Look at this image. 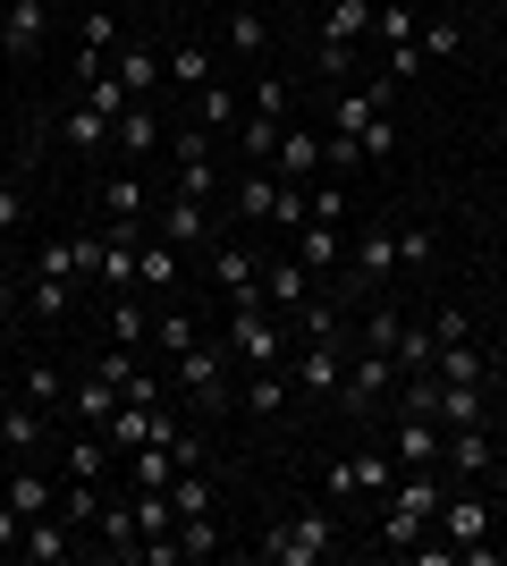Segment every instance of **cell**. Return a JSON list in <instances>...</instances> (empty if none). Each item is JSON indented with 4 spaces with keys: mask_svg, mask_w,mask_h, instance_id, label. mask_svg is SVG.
<instances>
[{
    "mask_svg": "<svg viewBox=\"0 0 507 566\" xmlns=\"http://www.w3.org/2000/svg\"><path fill=\"white\" fill-rule=\"evenodd\" d=\"M490 457H499V449H490L483 423H465V431H448V440H440V465H448V473H490Z\"/></svg>",
    "mask_w": 507,
    "mask_h": 566,
    "instance_id": "21",
    "label": "cell"
},
{
    "mask_svg": "<svg viewBox=\"0 0 507 566\" xmlns=\"http://www.w3.org/2000/svg\"><path fill=\"white\" fill-rule=\"evenodd\" d=\"M169 153H178V161H203V153H212V127H178V136H169Z\"/></svg>",
    "mask_w": 507,
    "mask_h": 566,
    "instance_id": "56",
    "label": "cell"
},
{
    "mask_svg": "<svg viewBox=\"0 0 507 566\" xmlns=\"http://www.w3.org/2000/svg\"><path fill=\"white\" fill-rule=\"evenodd\" d=\"M9 229H25V187H18V178H0V237H9Z\"/></svg>",
    "mask_w": 507,
    "mask_h": 566,
    "instance_id": "53",
    "label": "cell"
},
{
    "mask_svg": "<svg viewBox=\"0 0 507 566\" xmlns=\"http://www.w3.org/2000/svg\"><path fill=\"white\" fill-rule=\"evenodd\" d=\"M296 262H305V271H347V229L305 220V229H296Z\"/></svg>",
    "mask_w": 507,
    "mask_h": 566,
    "instance_id": "17",
    "label": "cell"
},
{
    "mask_svg": "<svg viewBox=\"0 0 507 566\" xmlns=\"http://www.w3.org/2000/svg\"><path fill=\"white\" fill-rule=\"evenodd\" d=\"M18 542H25V516L9 507V499H0V549H18Z\"/></svg>",
    "mask_w": 507,
    "mask_h": 566,
    "instance_id": "58",
    "label": "cell"
},
{
    "mask_svg": "<svg viewBox=\"0 0 507 566\" xmlns=\"http://www.w3.org/2000/svg\"><path fill=\"white\" fill-rule=\"evenodd\" d=\"M110 144H119L127 161H145L152 144H169V136H161V111H152V102H127V111L110 118Z\"/></svg>",
    "mask_w": 507,
    "mask_h": 566,
    "instance_id": "11",
    "label": "cell"
},
{
    "mask_svg": "<svg viewBox=\"0 0 507 566\" xmlns=\"http://www.w3.org/2000/svg\"><path fill=\"white\" fill-rule=\"evenodd\" d=\"M254 549H263L271 566H321L338 549V516H330V507H296V516H279Z\"/></svg>",
    "mask_w": 507,
    "mask_h": 566,
    "instance_id": "1",
    "label": "cell"
},
{
    "mask_svg": "<svg viewBox=\"0 0 507 566\" xmlns=\"http://www.w3.org/2000/svg\"><path fill=\"white\" fill-rule=\"evenodd\" d=\"M220 347L237 355L245 373H279V355H288V338H279V322H271V305H220Z\"/></svg>",
    "mask_w": 507,
    "mask_h": 566,
    "instance_id": "2",
    "label": "cell"
},
{
    "mask_svg": "<svg viewBox=\"0 0 507 566\" xmlns=\"http://www.w3.org/2000/svg\"><path fill=\"white\" fill-rule=\"evenodd\" d=\"M347 347H356L347 331H314V347L296 355V380H305L314 398H338V380H347Z\"/></svg>",
    "mask_w": 507,
    "mask_h": 566,
    "instance_id": "8",
    "label": "cell"
},
{
    "mask_svg": "<svg viewBox=\"0 0 507 566\" xmlns=\"http://www.w3.org/2000/svg\"><path fill=\"white\" fill-rule=\"evenodd\" d=\"M43 431H51V415H43V406H34V398H18V406L0 398V449H9V457L43 449Z\"/></svg>",
    "mask_w": 507,
    "mask_h": 566,
    "instance_id": "14",
    "label": "cell"
},
{
    "mask_svg": "<svg viewBox=\"0 0 507 566\" xmlns=\"http://www.w3.org/2000/svg\"><path fill=\"white\" fill-rule=\"evenodd\" d=\"M398 262L423 271V262H432V229H398Z\"/></svg>",
    "mask_w": 507,
    "mask_h": 566,
    "instance_id": "55",
    "label": "cell"
},
{
    "mask_svg": "<svg viewBox=\"0 0 507 566\" xmlns=\"http://www.w3.org/2000/svg\"><path fill=\"white\" fill-rule=\"evenodd\" d=\"M136 287H152V296H178V287H187V245L145 237V254H136Z\"/></svg>",
    "mask_w": 507,
    "mask_h": 566,
    "instance_id": "10",
    "label": "cell"
},
{
    "mask_svg": "<svg viewBox=\"0 0 507 566\" xmlns=\"http://www.w3.org/2000/svg\"><path fill=\"white\" fill-rule=\"evenodd\" d=\"M51 34V0H0V51L9 60H43Z\"/></svg>",
    "mask_w": 507,
    "mask_h": 566,
    "instance_id": "7",
    "label": "cell"
},
{
    "mask_svg": "<svg viewBox=\"0 0 507 566\" xmlns=\"http://www.w3.org/2000/svg\"><path fill=\"white\" fill-rule=\"evenodd\" d=\"M237 94H229V85H220V76H212V85H203V94H194V127H212V136H220V127H237Z\"/></svg>",
    "mask_w": 507,
    "mask_h": 566,
    "instance_id": "35",
    "label": "cell"
},
{
    "mask_svg": "<svg viewBox=\"0 0 507 566\" xmlns=\"http://www.w3.org/2000/svg\"><path fill=\"white\" fill-rule=\"evenodd\" d=\"M68 254H76V271H102V237H94V229H76V237H68Z\"/></svg>",
    "mask_w": 507,
    "mask_h": 566,
    "instance_id": "57",
    "label": "cell"
},
{
    "mask_svg": "<svg viewBox=\"0 0 507 566\" xmlns=\"http://www.w3.org/2000/svg\"><path fill=\"white\" fill-rule=\"evenodd\" d=\"M0 398H9V380H0Z\"/></svg>",
    "mask_w": 507,
    "mask_h": 566,
    "instance_id": "59",
    "label": "cell"
},
{
    "mask_svg": "<svg viewBox=\"0 0 507 566\" xmlns=\"http://www.w3.org/2000/svg\"><path fill=\"white\" fill-rule=\"evenodd\" d=\"M372 34H381V51H389V43H414L423 25H414V9H406V0H381V9H372Z\"/></svg>",
    "mask_w": 507,
    "mask_h": 566,
    "instance_id": "41",
    "label": "cell"
},
{
    "mask_svg": "<svg viewBox=\"0 0 507 566\" xmlns=\"http://www.w3.org/2000/svg\"><path fill=\"white\" fill-rule=\"evenodd\" d=\"M110 76H119L127 94L145 102V94H152V85H161V60H152V51H145V43H119V69H110Z\"/></svg>",
    "mask_w": 507,
    "mask_h": 566,
    "instance_id": "32",
    "label": "cell"
},
{
    "mask_svg": "<svg viewBox=\"0 0 507 566\" xmlns=\"http://www.w3.org/2000/svg\"><path fill=\"white\" fill-rule=\"evenodd\" d=\"M389 355H398V373H440V331H423V322H398Z\"/></svg>",
    "mask_w": 507,
    "mask_h": 566,
    "instance_id": "23",
    "label": "cell"
},
{
    "mask_svg": "<svg viewBox=\"0 0 507 566\" xmlns=\"http://www.w3.org/2000/svg\"><path fill=\"white\" fill-rule=\"evenodd\" d=\"M271 178H288V187H314L321 178V136H279V153H271Z\"/></svg>",
    "mask_w": 507,
    "mask_h": 566,
    "instance_id": "16",
    "label": "cell"
},
{
    "mask_svg": "<svg viewBox=\"0 0 507 566\" xmlns=\"http://www.w3.org/2000/svg\"><path fill=\"white\" fill-rule=\"evenodd\" d=\"M414 43H423V60H448V51H457V18H440V25H423V34H414Z\"/></svg>",
    "mask_w": 507,
    "mask_h": 566,
    "instance_id": "51",
    "label": "cell"
},
{
    "mask_svg": "<svg viewBox=\"0 0 507 566\" xmlns=\"http://www.w3.org/2000/svg\"><path fill=\"white\" fill-rule=\"evenodd\" d=\"M347 169H363V144L356 136H321V178H347Z\"/></svg>",
    "mask_w": 507,
    "mask_h": 566,
    "instance_id": "47",
    "label": "cell"
},
{
    "mask_svg": "<svg viewBox=\"0 0 507 566\" xmlns=\"http://www.w3.org/2000/svg\"><path fill=\"white\" fill-rule=\"evenodd\" d=\"M161 237H169V245H187V254H194V245L212 237V220H203V203H194V195H178V203H169V220H161Z\"/></svg>",
    "mask_w": 507,
    "mask_h": 566,
    "instance_id": "29",
    "label": "cell"
},
{
    "mask_svg": "<svg viewBox=\"0 0 507 566\" xmlns=\"http://www.w3.org/2000/svg\"><path fill=\"white\" fill-rule=\"evenodd\" d=\"M178 389H187L194 406H229V347L187 338V347H178Z\"/></svg>",
    "mask_w": 507,
    "mask_h": 566,
    "instance_id": "5",
    "label": "cell"
},
{
    "mask_svg": "<svg viewBox=\"0 0 507 566\" xmlns=\"http://www.w3.org/2000/svg\"><path fill=\"white\" fill-rule=\"evenodd\" d=\"M102 203H110V220H145V178H136V169H119V178L102 187Z\"/></svg>",
    "mask_w": 507,
    "mask_h": 566,
    "instance_id": "40",
    "label": "cell"
},
{
    "mask_svg": "<svg viewBox=\"0 0 507 566\" xmlns=\"http://www.w3.org/2000/svg\"><path fill=\"white\" fill-rule=\"evenodd\" d=\"M68 415H76V423H85V431H102V423H110V415H119V389H110V380H102V373L68 380Z\"/></svg>",
    "mask_w": 507,
    "mask_h": 566,
    "instance_id": "20",
    "label": "cell"
},
{
    "mask_svg": "<svg viewBox=\"0 0 507 566\" xmlns=\"http://www.w3.org/2000/svg\"><path fill=\"white\" fill-rule=\"evenodd\" d=\"M76 102H85V111H102V118H119V111H127V102H136V94H127L119 76L102 69V76H85V85H76Z\"/></svg>",
    "mask_w": 507,
    "mask_h": 566,
    "instance_id": "37",
    "label": "cell"
},
{
    "mask_svg": "<svg viewBox=\"0 0 507 566\" xmlns=\"http://www.w3.org/2000/svg\"><path fill=\"white\" fill-rule=\"evenodd\" d=\"M25 296H34V313H43V322H60V313H68V280H60V271H34V287H25Z\"/></svg>",
    "mask_w": 507,
    "mask_h": 566,
    "instance_id": "44",
    "label": "cell"
},
{
    "mask_svg": "<svg viewBox=\"0 0 507 566\" xmlns=\"http://www.w3.org/2000/svg\"><path fill=\"white\" fill-rule=\"evenodd\" d=\"M229 51H237V60H263L271 51V18L263 9H229Z\"/></svg>",
    "mask_w": 507,
    "mask_h": 566,
    "instance_id": "30",
    "label": "cell"
},
{
    "mask_svg": "<svg viewBox=\"0 0 507 566\" xmlns=\"http://www.w3.org/2000/svg\"><path fill=\"white\" fill-rule=\"evenodd\" d=\"M288 102H296L288 76H254V118H288Z\"/></svg>",
    "mask_w": 507,
    "mask_h": 566,
    "instance_id": "45",
    "label": "cell"
},
{
    "mask_svg": "<svg viewBox=\"0 0 507 566\" xmlns=\"http://www.w3.org/2000/svg\"><path fill=\"white\" fill-rule=\"evenodd\" d=\"M127 482H136V491H169V482H178V457H169L161 440H145V449H127Z\"/></svg>",
    "mask_w": 507,
    "mask_h": 566,
    "instance_id": "25",
    "label": "cell"
},
{
    "mask_svg": "<svg viewBox=\"0 0 507 566\" xmlns=\"http://www.w3.org/2000/svg\"><path fill=\"white\" fill-rule=\"evenodd\" d=\"M356 144H363V161H389V144H398V127H389V111H381V118H372V127H363V136H356Z\"/></svg>",
    "mask_w": 507,
    "mask_h": 566,
    "instance_id": "54",
    "label": "cell"
},
{
    "mask_svg": "<svg viewBox=\"0 0 507 566\" xmlns=\"http://www.w3.org/2000/svg\"><path fill=\"white\" fill-rule=\"evenodd\" d=\"M169 507H178V516H220V491H212V473H178V482H169Z\"/></svg>",
    "mask_w": 507,
    "mask_h": 566,
    "instance_id": "28",
    "label": "cell"
},
{
    "mask_svg": "<svg viewBox=\"0 0 507 566\" xmlns=\"http://www.w3.org/2000/svg\"><path fill=\"white\" fill-rule=\"evenodd\" d=\"M245 406H254V415H279V406H288V373H245Z\"/></svg>",
    "mask_w": 507,
    "mask_h": 566,
    "instance_id": "43",
    "label": "cell"
},
{
    "mask_svg": "<svg viewBox=\"0 0 507 566\" xmlns=\"http://www.w3.org/2000/svg\"><path fill=\"white\" fill-rule=\"evenodd\" d=\"M161 76H169V85H178V94H203V85H212V76H220V60H212V51H203V43H178V51H169V60H161Z\"/></svg>",
    "mask_w": 507,
    "mask_h": 566,
    "instance_id": "22",
    "label": "cell"
},
{
    "mask_svg": "<svg viewBox=\"0 0 507 566\" xmlns=\"http://www.w3.org/2000/svg\"><path fill=\"white\" fill-rule=\"evenodd\" d=\"M490 406H483V389H448V380H440V423L448 431H465V423H483Z\"/></svg>",
    "mask_w": 507,
    "mask_h": 566,
    "instance_id": "39",
    "label": "cell"
},
{
    "mask_svg": "<svg viewBox=\"0 0 507 566\" xmlns=\"http://www.w3.org/2000/svg\"><path fill=\"white\" fill-rule=\"evenodd\" d=\"M347 271H356V280H389V271H398V237L389 229H356L347 237Z\"/></svg>",
    "mask_w": 507,
    "mask_h": 566,
    "instance_id": "15",
    "label": "cell"
},
{
    "mask_svg": "<svg viewBox=\"0 0 507 566\" xmlns=\"http://www.w3.org/2000/svg\"><path fill=\"white\" fill-rule=\"evenodd\" d=\"M263 305H279V313H305V305H314L305 262H263Z\"/></svg>",
    "mask_w": 507,
    "mask_h": 566,
    "instance_id": "19",
    "label": "cell"
},
{
    "mask_svg": "<svg viewBox=\"0 0 507 566\" xmlns=\"http://www.w3.org/2000/svg\"><path fill=\"white\" fill-rule=\"evenodd\" d=\"M60 516H68V533H76V524H94V516H102V482H68Z\"/></svg>",
    "mask_w": 507,
    "mask_h": 566,
    "instance_id": "48",
    "label": "cell"
},
{
    "mask_svg": "<svg viewBox=\"0 0 507 566\" xmlns=\"http://www.w3.org/2000/svg\"><path fill=\"white\" fill-rule=\"evenodd\" d=\"M18 398H34V406H68V373H60V364H25Z\"/></svg>",
    "mask_w": 507,
    "mask_h": 566,
    "instance_id": "36",
    "label": "cell"
},
{
    "mask_svg": "<svg viewBox=\"0 0 507 566\" xmlns=\"http://www.w3.org/2000/svg\"><path fill=\"white\" fill-rule=\"evenodd\" d=\"M372 9H381V0H321V43L356 51L363 34H372Z\"/></svg>",
    "mask_w": 507,
    "mask_h": 566,
    "instance_id": "13",
    "label": "cell"
},
{
    "mask_svg": "<svg viewBox=\"0 0 507 566\" xmlns=\"http://www.w3.org/2000/svg\"><path fill=\"white\" fill-rule=\"evenodd\" d=\"M279 136H288V118H237V144H245V169H271V153H279Z\"/></svg>",
    "mask_w": 507,
    "mask_h": 566,
    "instance_id": "27",
    "label": "cell"
},
{
    "mask_svg": "<svg viewBox=\"0 0 507 566\" xmlns=\"http://www.w3.org/2000/svg\"><path fill=\"white\" fill-rule=\"evenodd\" d=\"M398 355L389 347H363L356 364H347V380H338V406H347V415H389V398H398Z\"/></svg>",
    "mask_w": 507,
    "mask_h": 566,
    "instance_id": "3",
    "label": "cell"
},
{
    "mask_svg": "<svg viewBox=\"0 0 507 566\" xmlns=\"http://www.w3.org/2000/svg\"><path fill=\"white\" fill-rule=\"evenodd\" d=\"M178 558H220V516H178Z\"/></svg>",
    "mask_w": 507,
    "mask_h": 566,
    "instance_id": "38",
    "label": "cell"
},
{
    "mask_svg": "<svg viewBox=\"0 0 507 566\" xmlns=\"http://www.w3.org/2000/svg\"><path fill=\"white\" fill-rule=\"evenodd\" d=\"M60 144H68V153H102V144H110V118H102V111H85V102H76V111L60 118Z\"/></svg>",
    "mask_w": 507,
    "mask_h": 566,
    "instance_id": "31",
    "label": "cell"
},
{
    "mask_svg": "<svg viewBox=\"0 0 507 566\" xmlns=\"http://www.w3.org/2000/svg\"><path fill=\"white\" fill-rule=\"evenodd\" d=\"M0 499H9V507H18L25 524H34V516H51V473H9V491H0Z\"/></svg>",
    "mask_w": 507,
    "mask_h": 566,
    "instance_id": "34",
    "label": "cell"
},
{
    "mask_svg": "<svg viewBox=\"0 0 507 566\" xmlns=\"http://www.w3.org/2000/svg\"><path fill=\"white\" fill-rule=\"evenodd\" d=\"M212 296L220 305H263V254H245V245H212Z\"/></svg>",
    "mask_w": 507,
    "mask_h": 566,
    "instance_id": "6",
    "label": "cell"
},
{
    "mask_svg": "<svg viewBox=\"0 0 507 566\" xmlns=\"http://www.w3.org/2000/svg\"><path fill=\"white\" fill-rule=\"evenodd\" d=\"M94 524H102V549H110L119 566L136 558V549H145V524H136V499H110V507H102Z\"/></svg>",
    "mask_w": 507,
    "mask_h": 566,
    "instance_id": "18",
    "label": "cell"
},
{
    "mask_svg": "<svg viewBox=\"0 0 507 566\" xmlns=\"http://www.w3.org/2000/svg\"><path fill=\"white\" fill-rule=\"evenodd\" d=\"M381 111H389V76H372V85H356V94H338L330 136H363V127H372Z\"/></svg>",
    "mask_w": 507,
    "mask_h": 566,
    "instance_id": "12",
    "label": "cell"
},
{
    "mask_svg": "<svg viewBox=\"0 0 507 566\" xmlns=\"http://www.w3.org/2000/svg\"><path fill=\"white\" fill-rule=\"evenodd\" d=\"M152 338H161V347L178 355V347H187V338H194V313H178V305H169L161 322H152Z\"/></svg>",
    "mask_w": 507,
    "mask_h": 566,
    "instance_id": "49",
    "label": "cell"
},
{
    "mask_svg": "<svg viewBox=\"0 0 507 566\" xmlns=\"http://www.w3.org/2000/svg\"><path fill=\"white\" fill-rule=\"evenodd\" d=\"M389 415H398V465H440V440H448V423H440V415H423V406H389Z\"/></svg>",
    "mask_w": 507,
    "mask_h": 566,
    "instance_id": "9",
    "label": "cell"
},
{
    "mask_svg": "<svg viewBox=\"0 0 507 566\" xmlns=\"http://www.w3.org/2000/svg\"><path fill=\"white\" fill-rule=\"evenodd\" d=\"M110 338H119V347H127V338H152L145 305H127V296H119V313H110Z\"/></svg>",
    "mask_w": 507,
    "mask_h": 566,
    "instance_id": "50",
    "label": "cell"
},
{
    "mask_svg": "<svg viewBox=\"0 0 507 566\" xmlns=\"http://www.w3.org/2000/svg\"><path fill=\"white\" fill-rule=\"evenodd\" d=\"M347 212H356L347 178H321V187H314V212H305V220H330V229H347Z\"/></svg>",
    "mask_w": 507,
    "mask_h": 566,
    "instance_id": "42",
    "label": "cell"
},
{
    "mask_svg": "<svg viewBox=\"0 0 507 566\" xmlns=\"http://www.w3.org/2000/svg\"><path fill=\"white\" fill-rule=\"evenodd\" d=\"M76 43H85V51H110V43H119V18H110V9H94V18H85V34H76Z\"/></svg>",
    "mask_w": 507,
    "mask_h": 566,
    "instance_id": "52",
    "label": "cell"
},
{
    "mask_svg": "<svg viewBox=\"0 0 507 566\" xmlns=\"http://www.w3.org/2000/svg\"><path fill=\"white\" fill-rule=\"evenodd\" d=\"M178 195H194V203H212V195H220V169H212V153H203V161H178Z\"/></svg>",
    "mask_w": 507,
    "mask_h": 566,
    "instance_id": "46",
    "label": "cell"
},
{
    "mask_svg": "<svg viewBox=\"0 0 507 566\" xmlns=\"http://www.w3.org/2000/svg\"><path fill=\"white\" fill-rule=\"evenodd\" d=\"M440 524H448V542H483V533H490V507H483V499H457V491H448V499H440Z\"/></svg>",
    "mask_w": 507,
    "mask_h": 566,
    "instance_id": "26",
    "label": "cell"
},
{
    "mask_svg": "<svg viewBox=\"0 0 507 566\" xmlns=\"http://www.w3.org/2000/svg\"><path fill=\"white\" fill-rule=\"evenodd\" d=\"M102 473H110V440H102V431H76L68 440V482H102Z\"/></svg>",
    "mask_w": 507,
    "mask_h": 566,
    "instance_id": "33",
    "label": "cell"
},
{
    "mask_svg": "<svg viewBox=\"0 0 507 566\" xmlns=\"http://www.w3.org/2000/svg\"><path fill=\"white\" fill-rule=\"evenodd\" d=\"M389 482H398V457H389V449H356V457H338V465L321 473V499L347 507V499H381Z\"/></svg>",
    "mask_w": 507,
    "mask_h": 566,
    "instance_id": "4",
    "label": "cell"
},
{
    "mask_svg": "<svg viewBox=\"0 0 507 566\" xmlns=\"http://www.w3.org/2000/svg\"><path fill=\"white\" fill-rule=\"evenodd\" d=\"M18 549H25L34 566H60V558L76 549V542H68V516H34V524H25V542H18Z\"/></svg>",
    "mask_w": 507,
    "mask_h": 566,
    "instance_id": "24",
    "label": "cell"
}]
</instances>
